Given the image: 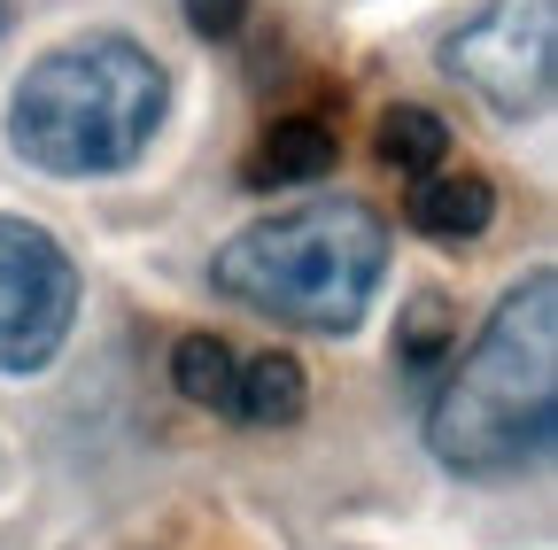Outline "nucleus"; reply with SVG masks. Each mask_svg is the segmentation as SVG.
Instances as JSON below:
<instances>
[{"instance_id":"obj_3","label":"nucleus","mask_w":558,"mask_h":550,"mask_svg":"<svg viewBox=\"0 0 558 550\" xmlns=\"http://www.w3.org/2000/svg\"><path fill=\"white\" fill-rule=\"evenodd\" d=\"M388 271V225L365 201H303V210H279L241 225L209 280L233 303L303 326V333H357L373 295Z\"/></svg>"},{"instance_id":"obj_5","label":"nucleus","mask_w":558,"mask_h":550,"mask_svg":"<svg viewBox=\"0 0 558 550\" xmlns=\"http://www.w3.org/2000/svg\"><path fill=\"white\" fill-rule=\"evenodd\" d=\"M78 318V264L70 248L32 225V218H0V372H39L70 341Z\"/></svg>"},{"instance_id":"obj_13","label":"nucleus","mask_w":558,"mask_h":550,"mask_svg":"<svg viewBox=\"0 0 558 550\" xmlns=\"http://www.w3.org/2000/svg\"><path fill=\"white\" fill-rule=\"evenodd\" d=\"M0 32H9V9H0Z\"/></svg>"},{"instance_id":"obj_1","label":"nucleus","mask_w":558,"mask_h":550,"mask_svg":"<svg viewBox=\"0 0 558 550\" xmlns=\"http://www.w3.org/2000/svg\"><path fill=\"white\" fill-rule=\"evenodd\" d=\"M558 435V271L520 280L427 411V450L465 480H512Z\"/></svg>"},{"instance_id":"obj_9","label":"nucleus","mask_w":558,"mask_h":550,"mask_svg":"<svg viewBox=\"0 0 558 550\" xmlns=\"http://www.w3.org/2000/svg\"><path fill=\"white\" fill-rule=\"evenodd\" d=\"M450 156V124L435 109H388L380 117V163L403 179H435Z\"/></svg>"},{"instance_id":"obj_2","label":"nucleus","mask_w":558,"mask_h":550,"mask_svg":"<svg viewBox=\"0 0 558 550\" xmlns=\"http://www.w3.org/2000/svg\"><path fill=\"white\" fill-rule=\"evenodd\" d=\"M163 109H171L163 62L140 39L94 32V39L47 47L16 78L9 140L47 179H109V171L140 163V148L156 140Z\"/></svg>"},{"instance_id":"obj_10","label":"nucleus","mask_w":558,"mask_h":550,"mask_svg":"<svg viewBox=\"0 0 558 550\" xmlns=\"http://www.w3.org/2000/svg\"><path fill=\"white\" fill-rule=\"evenodd\" d=\"M171 380H179V395H186V403H202V411H233L241 357L226 350L218 333H186L179 350H171Z\"/></svg>"},{"instance_id":"obj_7","label":"nucleus","mask_w":558,"mask_h":550,"mask_svg":"<svg viewBox=\"0 0 558 550\" xmlns=\"http://www.w3.org/2000/svg\"><path fill=\"white\" fill-rule=\"evenodd\" d=\"M333 124H318V117H279L271 132H264V148L248 156V186H311V179H326L333 171Z\"/></svg>"},{"instance_id":"obj_6","label":"nucleus","mask_w":558,"mask_h":550,"mask_svg":"<svg viewBox=\"0 0 558 550\" xmlns=\"http://www.w3.org/2000/svg\"><path fill=\"white\" fill-rule=\"evenodd\" d=\"M488 218H497V186L473 179V171H435V179H418L411 186V225L427 233V241H481Z\"/></svg>"},{"instance_id":"obj_8","label":"nucleus","mask_w":558,"mask_h":550,"mask_svg":"<svg viewBox=\"0 0 558 550\" xmlns=\"http://www.w3.org/2000/svg\"><path fill=\"white\" fill-rule=\"evenodd\" d=\"M303 403H311V372H303L288 350L248 357L241 380H233V419H248V427H295Z\"/></svg>"},{"instance_id":"obj_12","label":"nucleus","mask_w":558,"mask_h":550,"mask_svg":"<svg viewBox=\"0 0 558 550\" xmlns=\"http://www.w3.org/2000/svg\"><path fill=\"white\" fill-rule=\"evenodd\" d=\"M186 9V24L202 32V39H233L241 24H248V0H179Z\"/></svg>"},{"instance_id":"obj_4","label":"nucleus","mask_w":558,"mask_h":550,"mask_svg":"<svg viewBox=\"0 0 558 550\" xmlns=\"http://www.w3.org/2000/svg\"><path fill=\"white\" fill-rule=\"evenodd\" d=\"M442 62L497 117H535L558 78V0H488L442 47Z\"/></svg>"},{"instance_id":"obj_11","label":"nucleus","mask_w":558,"mask_h":550,"mask_svg":"<svg viewBox=\"0 0 558 550\" xmlns=\"http://www.w3.org/2000/svg\"><path fill=\"white\" fill-rule=\"evenodd\" d=\"M442 350H458V310H450L442 295H418V303L403 310V365L427 372Z\"/></svg>"}]
</instances>
